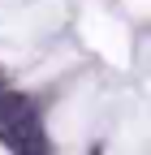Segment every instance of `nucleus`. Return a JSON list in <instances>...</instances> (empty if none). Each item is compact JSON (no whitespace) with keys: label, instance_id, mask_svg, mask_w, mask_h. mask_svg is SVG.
<instances>
[{"label":"nucleus","instance_id":"nucleus-1","mask_svg":"<svg viewBox=\"0 0 151 155\" xmlns=\"http://www.w3.org/2000/svg\"><path fill=\"white\" fill-rule=\"evenodd\" d=\"M0 138H5V147H13L17 155H48V138H43V125L39 121L0 129Z\"/></svg>","mask_w":151,"mask_h":155}]
</instances>
